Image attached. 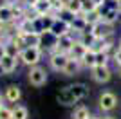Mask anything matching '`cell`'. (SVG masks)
<instances>
[{"label":"cell","mask_w":121,"mask_h":119,"mask_svg":"<svg viewBox=\"0 0 121 119\" xmlns=\"http://www.w3.org/2000/svg\"><path fill=\"white\" fill-rule=\"evenodd\" d=\"M43 56H45V51L42 49V47H24L20 51V54H18V60H20L22 65H25V67L31 69V67L40 65Z\"/></svg>","instance_id":"obj_1"},{"label":"cell","mask_w":121,"mask_h":119,"mask_svg":"<svg viewBox=\"0 0 121 119\" xmlns=\"http://www.w3.org/2000/svg\"><path fill=\"white\" fill-rule=\"evenodd\" d=\"M27 81H29V85L40 89V87H43V85L49 81V72H47V69L42 67V65L31 67V69L27 70Z\"/></svg>","instance_id":"obj_2"},{"label":"cell","mask_w":121,"mask_h":119,"mask_svg":"<svg viewBox=\"0 0 121 119\" xmlns=\"http://www.w3.org/2000/svg\"><path fill=\"white\" fill-rule=\"evenodd\" d=\"M98 108L103 112V114H108L112 110L117 108V96L112 92V90H103L99 96H98Z\"/></svg>","instance_id":"obj_3"},{"label":"cell","mask_w":121,"mask_h":119,"mask_svg":"<svg viewBox=\"0 0 121 119\" xmlns=\"http://www.w3.org/2000/svg\"><path fill=\"white\" fill-rule=\"evenodd\" d=\"M69 60H71L69 54L58 52V51H52V52L47 54V63H49L51 70H54V72H63V69H65L67 63H69Z\"/></svg>","instance_id":"obj_4"},{"label":"cell","mask_w":121,"mask_h":119,"mask_svg":"<svg viewBox=\"0 0 121 119\" xmlns=\"http://www.w3.org/2000/svg\"><path fill=\"white\" fill-rule=\"evenodd\" d=\"M112 69L108 67V65H96L94 69H91V78H92V81H96V83H99V85H105V83H108L112 79Z\"/></svg>","instance_id":"obj_5"},{"label":"cell","mask_w":121,"mask_h":119,"mask_svg":"<svg viewBox=\"0 0 121 119\" xmlns=\"http://www.w3.org/2000/svg\"><path fill=\"white\" fill-rule=\"evenodd\" d=\"M99 11H101V22L107 25H116L119 22V16L121 13L116 9V7H107V5H99Z\"/></svg>","instance_id":"obj_6"},{"label":"cell","mask_w":121,"mask_h":119,"mask_svg":"<svg viewBox=\"0 0 121 119\" xmlns=\"http://www.w3.org/2000/svg\"><path fill=\"white\" fill-rule=\"evenodd\" d=\"M18 65H20V60L18 58L5 54L4 58L0 60V72H2L4 76H9V74H13V72L18 69Z\"/></svg>","instance_id":"obj_7"},{"label":"cell","mask_w":121,"mask_h":119,"mask_svg":"<svg viewBox=\"0 0 121 119\" xmlns=\"http://www.w3.org/2000/svg\"><path fill=\"white\" fill-rule=\"evenodd\" d=\"M69 92H71L72 96H74V99L80 103V101H83V99L89 96V85L87 83H81V81H78V83H71L65 87Z\"/></svg>","instance_id":"obj_8"},{"label":"cell","mask_w":121,"mask_h":119,"mask_svg":"<svg viewBox=\"0 0 121 119\" xmlns=\"http://www.w3.org/2000/svg\"><path fill=\"white\" fill-rule=\"evenodd\" d=\"M76 43V38L72 34H65L61 36V38H56V47L54 51H58V52H63V54H69L72 51V47H74Z\"/></svg>","instance_id":"obj_9"},{"label":"cell","mask_w":121,"mask_h":119,"mask_svg":"<svg viewBox=\"0 0 121 119\" xmlns=\"http://www.w3.org/2000/svg\"><path fill=\"white\" fill-rule=\"evenodd\" d=\"M49 34L52 36V38H61V36H65V34H71V24L56 18L52 27H51V31H49Z\"/></svg>","instance_id":"obj_10"},{"label":"cell","mask_w":121,"mask_h":119,"mask_svg":"<svg viewBox=\"0 0 121 119\" xmlns=\"http://www.w3.org/2000/svg\"><path fill=\"white\" fill-rule=\"evenodd\" d=\"M4 99L5 103H13V105H18V101L22 99V89L18 85H7L4 89Z\"/></svg>","instance_id":"obj_11"},{"label":"cell","mask_w":121,"mask_h":119,"mask_svg":"<svg viewBox=\"0 0 121 119\" xmlns=\"http://www.w3.org/2000/svg\"><path fill=\"white\" fill-rule=\"evenodd\" d=\"M94 36L98 40H108V38H114V25H107V24H98L94 27Z\"/></svg>","instance_id":"obj_12"},{"label":"cell","mask_w":121,"mask_h":119,"mask_svg":"<svg viewBox=\"0 0 121 119\" xmlns=\"http://www.w3.org/2000/svg\"><path fill=\"white\" fill-rule=\"evenodd\" d=\"M33 11H35L36 16H47V15H51V13H56V11H52V5H51L49 0H38V2L33 5Z\"/></svg>","instance_id":"obj_13"},{"label":"cell","mask_w":121,"mask_h":119,"mask_svg":"<svg viewBox=\"0 0 121 119\" xmlns=\"http://www.w3.org/2000/svg\"><path fill=\"white\" fill-rule=\"evenodd\" d=\"M81 69H83V65H81V61H80V60L71 58V60H69V63H67V67L63 69V72H61V74H63V76H67V78H72V76L80 74V72H81Z\"/></svg>","instance_id":"obj_14"},{"label":"cell","mask_w":121,"mask_h":119,"mask_svg":"<svg viewBox=\"0 0 121 119\" xmlns=\"http://www.w3.org/2000/svg\"><path fill=\"white\" fill-rule=\"evenodd\" d=\"M0 22L2 24H13L15 22V15H13V9H11L9 4H0Z\"/></svg>","instance_id":"obj_15"},{"label":"cell","mask_w":121,"mask_h":119,"mask_svg":"<svg viewBox=\"0 0 121 119\" xmlns=\"http://www.w3.org/2000/svg\"><path fill=\"white\" fill-rule=\"evenodd\" d=\"M92 115L91 108L89 106H85V105H76L74 110H72L71 114V119H89Z\"/></svg>","instance_id":"obj_16"},{"label":"cell","mask_w":121,"mask_h":119,"mask_svg":"<svg viewBox=\"0 0 121 119\" xmlns=\"http://www.w3.org/2000/svg\"><path fill=\"white\" fill-rule=\"evenodd\" d=\"M81 65H83V69H87V70L94 69V67H96V51H92V49L87 51L85 56L81 58Z\"/></svg>","instance_id":"obj_17"},{"label":"cell","mask_w":121,"mask_h":119,"mask_svg":"<svg viewBox=\"0 0 121 119\" xmlns=\"http://www.w3.org/2000/svg\"><path fill=\"white\" fill-rule=\"evenodd\" d=\"M87 51H89V47H85V45L81 43L80 40H76V43H74V47H72V51L69 52V56H71V58H74V60H80V61H81V58L85 56Z\"/></svg>","instance_id":"obj_18"},{"label":"cell","mask_w":121,"mask_h":119,"mask_svg":"<svg viewBox=\"0 0 121 119\" xmlns=\"http://www.w3.org/2000/svg\"><path fill=\"white\" fill-rule=\"evenodd\" d=\"M13 119H29V108L25 105H15L13 106Z\"/></svg>","instance_id":"obj_19"},{"label":"cell","mask_w":121,"mask_h":119,"mask_svg":"<svg viewBox=\"0 0 121 119\" xmlns=\"http://www.w3.org/2000/svg\"><path fill=\"white\" fill-rule=\"evenodd\" d=\"M101 11L96 9V11H91V13H85V20H87V24H91V25H98L101 24Z\"/></svg>","instance_id":"obj_20"},{"label":"cell","mask_w":121,"mask_h":119,"mask_svg":"<svg viewBox=\"0 0 121 119\" xmlns=\"http://www.w3.org/2000/svg\"><path fill=\"white\" fill-rule=\"evenodd\" d=\"M81 42V43L85 45V47H89V49H92V45L96 43V36H94V33H81L80 34V38H78Z\"/></svg>","instance_id":"obj_21"},{"label":"cell","mask_w":121,"mask_h":119,"mask_svg":"<svg viewBox=\"0 0 121 119\" xmlns=\"http://www.w3.org/2000/svg\"><path fill=\"white\" fill-rule=\"evenodd\" d=\"M4 49H5V54H7V56H15V58H18V54H20L18 45H15L11 40H7V42L4 43Z\"/></svg>","instance_id":"obj_22"},{"label":"cell","mask_w":121,"mask_h":119,"mask_svg":"<svg viewBox=\"0 0 121 119\" xmlns=\"http://www.w3.org/2000/svg\"><path fill=\"white\" fill-rule=\"evenodd\" d=\"M65 7L71 11V13H74V15H80V13H83V11H81V0H67Z\"/></svg>","instance_id":"obj_23"},{"label":"cell","mask_w":121,"mask_h":119,"mask_svg":"<svg viewBox=\"0 0 121 119\" xmlns=\"http://www.w3.org/2000/svg\"><path fill=\"white\" fill-rule=\"evenodd\" d=\"M110 61H112V58L105 51H96V65H108Z\"/></svg>","instance_id":"obj_24"},{"label":"cell","mask_w":121,"mask_h":119,"mask_svg":"<svg viewBox=\"0 0 121 119\" xmlns=\"http://www.w3.org/2000/svg\"><path fill=\"white\" fill-rule=\"evenodd\" d=\"M56 16H58V18L60 20H63V22H67V24H72V20H74V13H71V11L67 9H61V11H58V13H56Z\"/></svg>","instance_id":"obj_25"},{"label":"cell","mask_w":121,"mask_h":119,"mask_svg":"<svg viewBox=\"0 0 121 119\" xmlns=\"http://www.w3.org/2000/svg\"><path fill=\"white\" fill-rule=\"evenodd\" d=\"M51 5H52V11H61V9H65V4H67V0H49Z\"/></svg>","instance_id":"obj_26"},{"label":"cell","mask_w":121,"mask_h":119,"mask_svg":"<svg viewBox=\"0 0 121 119\" xmlns=\"http://www.w3.org/2000/svg\"><path fill=\"white\" fill-rule=\"evenodd\" d=\"M0 119H13V108H9L7 105L0 108Z\"/></svg>","instance_id":"obj_27"},{"label":"cell","mask_w":121,"mask_h":119,"mask_svg":"<svg viewBox=\"0 0 121 119\" xmlns=\"http://www.w3.org/2000/svg\"><path fill=\"white\" fill-rule=\"evenodd\" d=\"M112 61L116 63V67H119V65H121V47H119V45H117L116 52L112 54Z\"/></svg>","instance_id":"obj_28"},{"label":"cell","mask_w":121,"mask_h":119,"mask_svg":"<svg viewBox=\"0 0 121 119\" xmlns=\"http://www.w3.org/2000/svg\"><path fill=\"white\" fill-rule=\"evenodd\" d=\"M22 2H24V5H25V7H33V5H35L36 2H38V0H22Z\"/></svg>","instance_id":"obj_29"},{"label":"cell","mask_w":121,"mask_h":119,"mask_svg":"<svg viewBox=\"0 0 121 119\" xmlns=\"http://www.w3.org/2000/svg\"><path fill=\"white\" fill-rule=\"evenodd\" d=\"M5 56V49H4V43H0V60Z\"/></svg>","instance_id":"obj_30"},{"label":"cell","mask_w":121,"mask_h":119,"mask_svg":"<svg viewBox=\"0 0 121 119\" xmlns=\"http://www.w3.org/2000/svg\"><path fill=\"white\" fill-rule=\"evenodd\" d=\"M5 106V99H4V96L0 94V108H4Z\"/></svg>","instance_id":"obj_31"},{"label":"cell","mask_w":121,"mask_h":119,"mask_svg":"<svg viewBox=\"0 0 121 119\" xmlns=\"http://www.w3.org/2000/svg\"><path fill=\"white\" fill-rule=\"evenodd\" d=\"M5 4H9V5H13V4H16V2H20V0H4Z\"/></svg>","instance_id":"obj_32"},{"label":"cell","mask_w":121,"mask_h":119,"mask_svg":"<svg viewBox=\"0 0 121 119\" xmlns=\"http://www.w3.org/2000/svg\"><path fill=\"white\" fill-rule=\"evenodd\" d=\"M116 9L121 13V0H117V2H116Z\"/></svg>","instance_id":"obj_33"},{"label":"cell","mask_w":121,"mask_h":119,"mask_svg":"<svg viewBox=\"0 0 121 119\" xmlns=\"http://www.w3.org/2000/svg\"><path fill=\"white\" fill-rule=\"evenodd\" d=\"M92 2H94L96 5H103V2H105V0H92Z\"/></svg>","instance_id":"obj_34"},{"label":"cell","mask_w":121,"mask_h":119,"mask_svg":"<svg viewBox=\"0 0 121 119\" xmlns=\"http://www.w3.org/2000/svg\"><path fill=\"white\" fill-rule=\"evenodd\" d=\"M89 119H103V117H101V115H96V114H92V115H91Z\"/></svg>","instance_id":"obj_35"},{"label":"cell","mask_w":121,"mask_h":119,"mask_svg":"<svg viewBox=\"0 0 121 119\" xmlns=\"http://www.w3.org/2000/svg\"><path fill=\"white\" fill-rule=\"evenodd\" d=\"M116 70H117V76L121 78V65H119V67H116Z\"/></svg>","instance_id":"obj_36"},{"label":"cell","mask_w":121,"mask_h":119,"mask_svg":"<svg viewBox=\"0 0 121 119\" xmlns=\"http://www.w3.org/2000/svg\"><path fill=\"white\" fill-rule=\"evenodd\" d=\"M103 119H116L114 115H103Z\"/></svg>","instance_id":"obj_37"},{"label":"cell","mask_w":121,"mask_h":119,"mask_svg":"<svg viewBox=\"0 0 121 119\" xmlns=\"http://www.w3.org/2000/svg\"><path fill=\"white\" fill-rule=\"evenodd\" d=\"M117 45H119V47H121V36H119V42H117Z\"/></svg>","instance_id":"obj_38"},{"label":"cell","mask_w":121,"mask_h":119,"mask_svg":"<svg viewBox=\"0 0 121 119\" xmlns=\"http://www.w3.org/2000/svg\"><path fill=\"white\" fill-rule=\"evenodd\" d=\"M2 27H4V24H2V22H0V29H2Z\"/></svg>","instance_id":"obj_39"}]
</instances>
